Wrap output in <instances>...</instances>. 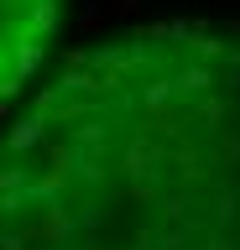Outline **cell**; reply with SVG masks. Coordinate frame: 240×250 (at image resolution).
Here are the masks:
<instances>
[{
	"instance_id": "3957f363",
	"label": "cell",
	"mask_w": 240,
	"mask_h": 250,
	"mask_svg": "<svg viewBox=\"0 0 240 250\" xmlns=\"http://www.w3.org/2000/svg\"><path fill=\"white\" fill-rule=\"evenodd\" d=\"M37 68H42V42H32V37H11V52H5V73L26 83Z\"/></svg>"
},
{
	"instance_id": "8992f818",
	"label": "cell",
	"mask_w": 240,
	"mask_h": 250,
	"mask_svg": "<svg viewBox=\"0 0 240 250\" xmlns=\"http://www.w3.org/2000/svg\"><path fill=\"white\" fill-rule=\"evenodd\" d=\"M230 109H235V99H224V94H204V99L188 109V125H219Z\"/></svg>"
},
{
	"instance_id": "2e32d148",
	"label": "cell",
	"mask_w": 240,
	"mask_h": 250,
	"mask_svg": "<svg viewBox=\"0 0 240 250\" xmlns=\"http://www.w3.org/2000/svg\"><path fill=\"white\" fill-rule=\"evenodd\" d=\"M5 250H26V234H16V229H5Z\"/></svg>"
},
{
	"instance_id": "30bf717a",
	"label": "cell",
	"mask_w": 240,
	"mask_h": 250,
	"mask_svg": "<svg viewBox=\"0 0 240 250\" xmlns=\"http://www.w3.org/2000/svg\"><path fill=\"white\" fill-rule=\"evenodd\" d=\"M188 208H198V203H193V198H183V193H167V198H162V214H167V219H177V224L188 219Z\"/></svg>"
},
{
	"instance_id": "5b68a950",
	"label": "cell",
	"mask_w": 240,
	"mask_h": 250,
	"mask_svg": "<svg viewBox=\"0 0 240 250\" xmlns=\"http://www.w3.org/2000/svg\"><path fill=\"white\" fill-rule=\"evenodd\" d=\"M183 52H188L193 62H224V58H230V52H235V47H224V42H214V37H209V31H193L188 42H183Z\"/></svg>"
},
{
	"instance_id": "8fae6325",
	"label": "cell",
	"mask_w": 240,
	"mask_h": 250,
	"mask_svg": "<svg viewBox=\"0 0 240 250\" xmlns=\"http://www.w3.org/2000/svg\"><path fill=\"white\" fill-rule=\"evenodd\" d=\"M105 16H110V5H84V11H79V26H84V31H94Z\"/></svg>"
},
{
	"instance_id": "52a82bcc",
	"label": "cell",
	"mask_w": 240,
	"mask_h": 250,
	"mask_svg": "<svg viewBox=\"0 0 240 250\" xmlns=\"http://www.w3.org/2000/svg\"><path fill=\"white\" fill-rule=\"evenodd\" d=\"M214 208H219V214H214V224H219V229H230V224L240 219V188H219V203H214Z\"/></svg>"
},
{
	"instance_id": "4fadbf2b",
	"label": "cell",
	"mask_w": 240,
	"mask_h": 250,
	"mask_svg": "<svg viewBox=\"0 0 240 250\" xmlns=\"http://www.w3.org/2000/svg\"><path fill=\"white\" fill-rule=\"evenodd\" d=\"M224 73H230V83H235V94H240V47L224 58Z\"/></svg>"
},
{
	"instance_id": "6da1fadb",
	"label": "cell",
	"mask_w": 240,
	"mask_h": 250,
	"mask_svg": "<svg viewBox=\"0 0 240 250\" xmlns=\"http://www.w3.org/2000/svg\"><path fill=\"white\" fill-rule=\"evenodd\" d=\"M58 31H63V5H58V0H32L21 31H11V37H32V42H42V37H58Z\"/></svg>"
},
{
	"instance_id": "9a60e30c",
	"label": "cell",
	"mask_w": 240,
	"mask_h": 250,
	"mask_svg": "<svg viewBox=\"0 0 240 250\" xmlns=\"http://www.w3.org/2000/svg\"><path fill=\"white\" fill-rule=\"evenodd\" d=\"M204 250H235V240H224V229H219V234H209V245H204Z\"/></svg>"
},
{
	"instance_id": "7a4b0ae2",
	"label": "cell",
	"mask_w": 240,
	"mask_h": 250,
	"mask_svg": "<svg viewBox=\"0 0 240 250\" xmlns=\"http://www.w3.org/2000/svg\"><path fill=\"white\" fill-rule=\"evenodd\" d=\"M47 115H21V120H11V130H5V146H11V151H32V146H42V141H47Z\"/></svg>"
},
{
	"instance_id": "7c38bea8",
	"label": "cell",
	"mask_w": 240,
	"mask_h": 250,
	"mask_svg": "<svg viewBox=\"0 0 240 250\" xmlns=\"http://www.w3.org/2000/svg\"><path fill=\"white\" fill-rule=\"evenodd\" d=\"M26 203H32L26 193H5V198H0V214H5V219H16L21 208H26Z\"/></svg>"
},
{
	"instance_id": "9c48e42d",
	"label": "cell",
	"mask_w": 240,
	"mask_h": 250,
	"mask_svg": "<svg viewBox=\"0 0 240 250\" xmlns=\"http://www.w3.org/2000/svg\"><path fill=\"white\" fill-rule=\"evenodd\" d=\"M73 219H79V229H84V234H94L99 224H105V203H94V198L79 203V214H73Z\"/></svg>"
},
{
	"instance_id": "ba28073f",
	"label": "cell",
	"mask_w": 240,
	"mask_h": 250,
	"mask_svg": "<svg viewBox=\"0 0 240 250\" xmlns=\"http://www.w3.org/2000/svg\"><path fill=\"white\" fill-rule=\"evenodd\" d=\"M32 183H37V177L26 167H5V172H0V188H5V193H32Z\"/></svg>"
},
{
	"instance_id": "277c9868",
	"label": "cell",
	"mask_w": 240,
	"mask_h": 250,
	"mask_svg": "<svg viewBox=\"0 0 240 250\" xmlns=\"http://www.w3.org/2000/svg\"><path fill=\"white\" fill-rule=\"evenodd\" d=\"M177 94H193V99L214 94V68H209V62H188V68L177 73Z\"/></svg>"
},
{
	"instance_id": "5bb4252c",
	"label": "cell",
	"mask_w": 240,
	"mask_h": 250,
	"mask_svg": "<svg viewBox=\"0 0 240 250\" xmlns=\"http://www.w3.org/2000/svg\"><path fill=\"white\" fill-rule=\"evenodd\" d=\"M136 5H141V0H110V16H131Z\"/></svg>"
},
{
	"instance_id": "e0dca14e",
	"label": "cell",
	"mask_w": 240,
	"mask_h": 250,
	"mask_svg": "<svg viewBox=\"0 0 240 250\" xmlns=\"http://www.w3.org/2000/svg\"><path fill=\"white\" fill-rule=\"evenodd\" d=\"M5 5H16V0H5Z\"/></svg>"
}]
</instances>
